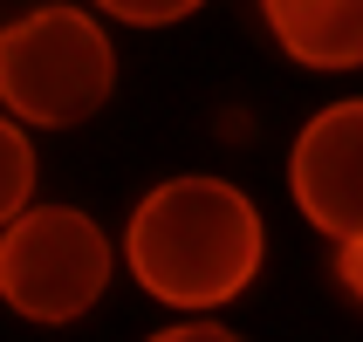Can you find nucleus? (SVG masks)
I'll return each mask as SVG.
<instances>
[{
    "label": "nucleus",
    "mask_w": 363,
    "mask_h": 342,
    "mask_svg": "<svg viewBox=\"0 0 363 342\" xmlns=\"http://www.w3.org/2000/svg\"><path fill=\"white\" fill-rule=\"evenodd\" d=\"M336 281L350 287V302H363V240H336Z\"/></svg>",
    "instance_id": "1a4fd4ad"
},
{
    "label": "nucleus",
    "mask_w": 363,
    "mask_h": 342,
    "mask_svg": "<svg viewBox=\"0 0 363 342\" xmlns=\"http://www.w3.org/2000/svg\"><path fill=\"white\" fill-rule=\"evenodd\" d=\"M89 7H103V14L123 21V28H172V21L199 14L206 0H89Z\"/></svg>",
    "instance_id": "0eeeda50"
},
{
    "label": "nucleus",
    "mask_w": 363,
    "mask_h": 342,
    "mask_svg": "<svg viewBox=\"0 0 363 342\" xmlns=\"http://www.w3.org/2000/svg\"><path fill=\"white\" fill-rule=\"evenodd\" d=\"M123 261L151 302L206 315L254 287L267 261V226L233 178L185 171L138 199V212L123 226Z\"/></svg>",
    "instance_id": "f257e3e1"
},
{
    "label": "nucleus",
    "mask_w": 363,
    "mask_h": 342,
    "mask_svg": "<svg viewBox=\"0 0 363 342\" xmlns=\"http://www.w3.org/2000/svg\"><path fill=\"white\" fill-rule=\"evenodd\" d=\"M117 89V48L89 7H28L0 28V110L35 130L89 123Z\"/></svg>",
    "instance_id": "f03ea898"
},
{
    "label": "nucleus",
    "mask_w": 363,
    "mask_h": 342,
    "mask_svg": "<svg viewBox=\"0 0 363 342\" xmlns=\"http://www.w3.org/2000/svg\"><path fill=\"white\" fill-rule=\"evenodd\" d=\"M288 192L329 240H363V96H343L302 123L288 151Z\"/></svg>",
    "instance_id": "20e7f679"
},
{
    "label": "nucleus",
    "mask_w": 363,
    "mask_h": 342,
    "mask_svg": "<svg viewBox=\"0 0 363 342\" xmlns=\"http://www.w3.org/2000/svg\"><path fill=\"white\" fill-rule=\"evenodd\" d=\"M144 342H247V336H233L220 322H179V329H158V336H144Z\"/></svg>",
    "instance_id": "6e6552de"
},
{
    "label": "nucleus",
    "mask_w": 363,
    "mask_h": 342,
    "mask_svg": "<svg viewBox=\"0 0 363 342\" xmlns=\"http://www.w3.org/2000/svg\"><path fill=\"white\" fill-rule=\"evenodd\" d=\"M267 35L302 69H363V0H261Z\"/></svg>",
    "instance_id": "39448f33"
},
{
    "label": "nucleus",
    "mask_w": 363,
    "mask_h": 342,
    "mask_svg": "<svg viewBox=\"0 0 363 342\" xmlns=\"http://www.w3.org/2000/svg\"><path fill=\"white\" fill-rule=\"evenodd\" d=\"M117 246L82 205H28L0 226V302L35 329H69L103 302Z\"/></svg>",
    "instance_id": "7ed1b4c3"
},
{
    "label": "nucleus",
    "mask_w": 363,
    "mask_h": 342,
    "mask_svg": "<svg viewBox=\"0 0 363 342\" xmlns=\"http://www.w3.org/2000/svg\"><path fill=\"white\" fill-rule=\"evenodd\" d=\"M35 199V144H28V123L0 117V226L21 220Z\"/></svg>",
    "instance_id": "423d86ee"
}]
</instances>
